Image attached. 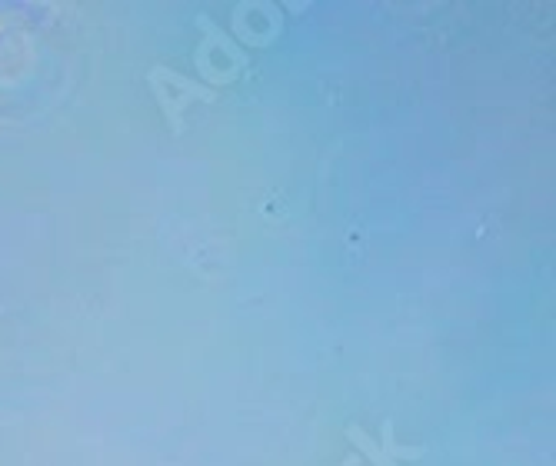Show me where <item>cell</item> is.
Returning a JSON list of instances; mask_svg holds the SVG:
<instances>
[{"mask_svg": "<svg viewBox=\"0 0 556 466\" xmlns=\"http://www.w3.org/2000/svg\"><path fill=\"white\" fill-rule=\"evenodd\" d=\"M357 463H360V457H347V460H343L340 466H357Z\"/></svg>", "mask_w": 556, "mask_h": 466, "instance_id": "cell-4", "label": "cell"}, {"mask_svg": "<svg viewBox=\"0 0 556 466\" xmlns=\"http://www.w3.org/2000/svg\"><path fill=\"white\" fill-rule=\"evenodd\" d=\"M347 440H350L353 447L360 450V457H367L373 466H400V463H393V460L383 453L380 443H377V440H373L363 427H357V423H350V427H347Z\"/></svg>", "mask_w": 556, "mask_h": 466, "instance_id": "cell-2", "label": "cell"}, {"mask_svg": "<svg viewBox=\"0 0 556 466\" xmlns=\"http://www.w3.org/2000/svg\"><path fill=\"white\" fill-rule=\"evenodd\" d=\"M380 447H383V453L393 460V463H400V460H423V457H427V447H400V443L393 440V420H383Z\"/></svg>", "mask_w": 556, "mask_h": 466, "instance_id": "cell-3", "label": "cell"}, {"mask_svg": "<svg viewBox=\"0 0 556 466\" xmlns=\"http://www.w3.org/2000/svg\"><path fill=\"white\" fill-rule=\"evenodd\" d=\"M147 80H150V90H154L157 104H160L174 134H184V110L194 100H207V104L217 100V90L204 87V84H197V80L184 77V74H177L170 67H154Z\"/></svg>", "mask_w": 556, "mask_h": 466, "instance_id": "cell-1", "label": "cell"}, {"mask_svg": "<svg viewBox=\"0 0 556 466\" xmlns=\"http://www.w3.org/2000/svg\"><path fill=\"white\" fill-rule=\"evenodd\" d=\"M0 313H4V307H0Z\"/></svg>", "mask_w": 556, "mask_h": 466, "instance_id": "cell-5", "label": "cell"}]
</instances>
